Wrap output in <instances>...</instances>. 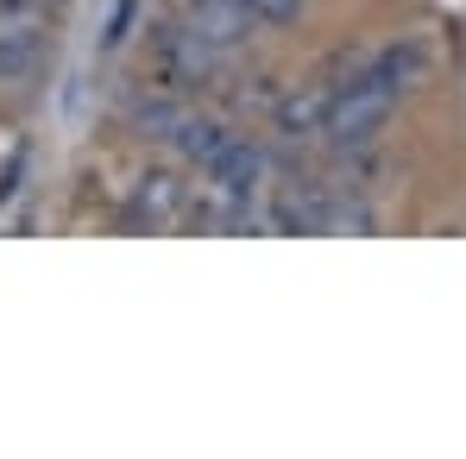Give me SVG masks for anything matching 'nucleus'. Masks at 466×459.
Here are the masks:
<instances>
[{
  "label": "nucleus",
  "mask_w": 466,
  "mask_h": 459,
  "mask_svg": "<svg viewBox=\"0 0 466 459\" xmlns=\"http://www.w3.org/2000/svg\"><path fill=\"white\" fill-rule=\"evenodd\" d=\"M183 114H189V101L170 95V88H152V95H139V101L127 107L133 133H139V139H157V145H170V133L183 126Z\"/></svg>",
  "instance_id": "nucleus-9"
},
{
  "label": "nucleus",
  "mask_w": 466,
  "mask_h": 459,
  "mask_svg": "<svg viewBox=\"0 0 466 459\" xmlns=\"http://www.w3.org/2000/svg\"><path fill=\"white\" fill-rule=\"evenodd\" d=\"M258 25H297L303 19V0H239Z\"/></svg>",
  "instance_id": "nucleus-11"
},
{
  "label": "nucleus",
  "mask_w": 466,
  "mask_h": 459,
  "mask_svg": "<svg viewBox=\"0 0 466 459\" xmlns=\"http://www.w3.org/2000/svg\"><path fill=\"white\" fill-rule=\"evenodd\" d=\"M228 51L202 45L189 25H157L152 32V82L170 95H196V88H215L221 82Z\"/></svg>",
  "instance_id": "nucleus-2"
},
{
  "label": "nucleus",
  "mask_w": 466,
  "mask_h": 459,
  "mask_svg": "<svg viewBox=\"0 0 466 459\" xmlns=\"http://www.w3.org/2000/svg\"><path fill=\"white\" fill-rule=\"evenodd\" d=\"M189 195H196V183L183 176V170H146L139 183H133V195H127V227H177V221H189Z\"/></svg>",
  "instance_id": "nucleus-4"
},
{
  "label": "nucleus",
  "mask_w": 466,
  "mask_h": 459,
  "mask_svg": "<svg viewBox=\"0 0 466 459\" xmlns=\"http://www.w3.org/2000/svg\"><path fill=\"white\" fill-rule=\"evenodd\" d=\"M390 107H397V88L379 82L372 70H360V76H347V82H334V88H328L321 139H328V145H340V152H360V145H372V139L385 133Z\"/></svg>",
  "instance_id": "nucleus-1"
},
{
  "label": "nucleus",
  "mask_w": 466,
  "mask_h": 459,
  "mask_svg": "<svg viewBox=\"0 0 466 459\" xmlns=\"http://www.w3.org/2000/svg\"><path fill=\"white\" fill-rule=\"evenodd\" d=\"M196 176H202V189H215L221 202L252 208V202H258V189H265V145H258V139H246V133H233L228 145L215 152V164H208V170H196Z\"/></svg>",
  "instance_id": "nucleus-3"
},
{
  "label": "nucleus",
  "mask_w": 466,
  "mask_h": 459,
  "mask_svg": "<svg viewBox=\"0 0 466 459\" xmlns=\"http://www.w3.org/2000/svg\"><path fill=\"white\" fill-rule=\"evenodd\" d=\"M328 208H334V189H321V183H297V189H284V195H271V208H265V221L278 233H328Z\"/></svg>",
  "instance_id": "nucleus-7"
},
{
  "label": "nucleus",
  "mask_w": 466,
  "mask_h": 459,
  "mask_svg": "<svg viewBox=\"0 0 466 459\" xmlns=\"http://www.w3.org/2000/svg\"><path fill=\"white\" fill-rule=\"evenodd\" d=\"M233 139L228 120H208V114H183V126L170 133V152H177V164L183 170H208L215 164V152Z\"/></svg>",
  "instance_id": "nucleus-8"
},
{
  "label": "nucleus",
  "mask_w": 466,
  "mask_h": 459,
  "mask_svg": "<svg viewBox=\"0 0 466 459\" xmlns=\"http://www.w3.org/2000/svg\"><path fill=\"white\" fill-rule=\"evenodd\" d=\"M328 88L334 82H303V88H290V95H278V107H271V133L278 139H321V120H328Z\"/></svg>",
  "instance_id": "nucleus-6"
},
{
  "label": "nucleus",
  "mask_w": 466,
  "mask_h": 459,
  "mask_svg": "<svg viewBox=\"0 0 466 459\" xmlns=\"http://www.w3.org/2000/svg\"><path fill=\"white\" fill-rule=\"evenodd\" d=\"M422 64H429V57H422V45H385V51L372 57V76H379V82H390V88L403 95L410 82L422 76Z\"/></svg>",
  "instance_id": "nucleus-10"
},
{
  "label": "nucleus",
  "mask_w": 466,
  "mask_h": 459,
  "mask_svg": "<svg viewBox=\"0 0 466 459\" xmlns=\"http://www.w3.org/2000/svg\"><path fill=\"white\" fill-rule=\"evenodd\" d=\"M133 19H139V0H120V6H114V19H107V32H101V45H107V51H120V45H127V32H133Z\"/></svg>",
  "instance_id": "nucleus-12"
},
{
  "label": "nucleus",
  "mask_w": 466,
  "mask_h": 459,
  "mask_svg": "<svg viewBox=\"0 0 466 459\" xmlns=\"http://www.w3.org/2000/svg\"><path fill=\"white\" fill-rule=\"evenodd\" d=\"M183 25H189L202 45H215V51H239L258 19H252L239 0H196V6H183Z\"/></svg>",
  "instance_id": "nucleus-5"
},
{
  "label": "nucleus",
  "mask_w": 466,
  "mask_h": 459,
  "mask_svg": "<svg viewBox=\"0 0 466 459\" xmlns=\"http://www.w3.org/2000/svg\"><path fill=\"white\" fill-rule=\"evenodd\" d=\"M177 6H196V0H177Z\"/></svg>",
  "instance_id": "nucleus-13"
}]
</instances>
